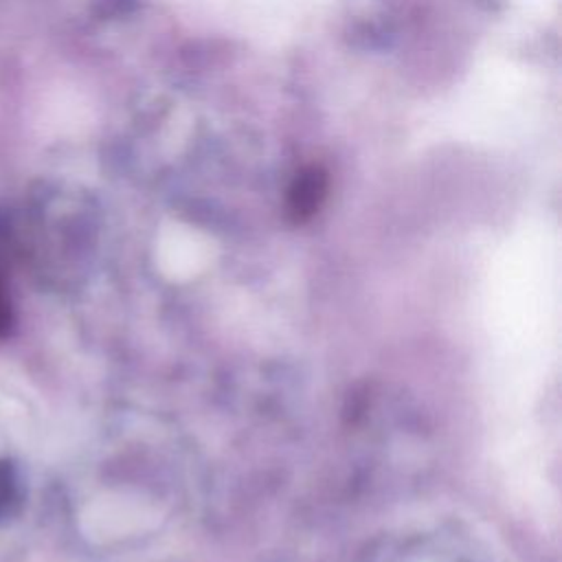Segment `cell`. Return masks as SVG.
Returning a JSON list of instances; mask_svg holds the SVG:
<instances>
[{
	"label": "cell",
	"mask_w": 562,
	"mask_h": 562,
	"mask_svg": "<svg viewBox=\"0 0 562 562\" xmlns=\"http://www.w3.org/2000/svg\"><path fill=\"white\" fill-rule=\"evenodd\" d=\"M323 189H325L323 178L316 171H312L307 176H301L296 180L294 191H292V211H294V215L296 217L310 215L316 209V204L323 195Z\"/></svg>",
	"instance_id": "6da1fadb"
}]
</instances>
